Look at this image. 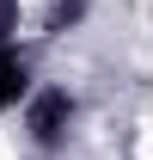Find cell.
Listing matches in <instances>:
<instances>
[{
    "label": "cell",
    "mask_w": 153,
    "mask_h": 160,
    "mask_svg": "<svg viewBox=\"0 0 153 160\" xmlns=\"http://www.w3.org/2000/svg\"><path fill=\"white\" fill-rule=\"evenodd\" d=\"M67 123H74V99H67V92H37V99H31V136H37L43 148H55V142L67 136Z\"/></svg>",
    "instance_id": "cell-1"
},
{
    "label": "cell",
    "mask_w": 153,
    "mask_h": 160,
    "mask_svg": "<svg viewBox=\"0 0 153 160\" xmlns=\"http://www.w3.org/2000/svg\"><path fill=\"white\" fill-rule=\"evenodd\" d=\"M25 92H31V62L12 43H0V105H19Z\"/></svg>",
    "instance_id": "cell-2"
},
{
    "label": "cell",
    "mask_w": 153,
    "mask_h": 160,
    "mask_svg": "<svg viewBox=\"0 0 153 160\" xmlns=\"http://www.w3.org/2000/svg\"><path fill=\"white\" fill-rule=\"evenodd\" d=\"M80 12H86V0H49V31H61V25H74Z\"/></svg>",
    "instance_id": "cell-3"
},
{
    "label": "cell",
    "mask_w": 153,
    "mask_h": 160,
    "mask_svg": "<svg viewBox=\"0 0 153 160\" xmlns=\"http://www.w3.org/2000/svg\"><path fill=\"white\" fill-rule=\"evenodd\" d=\"M12 25H19V0H0V43H12Z\"/></svg>",
    "instance_id": "cell-4"
}]
</instances>
